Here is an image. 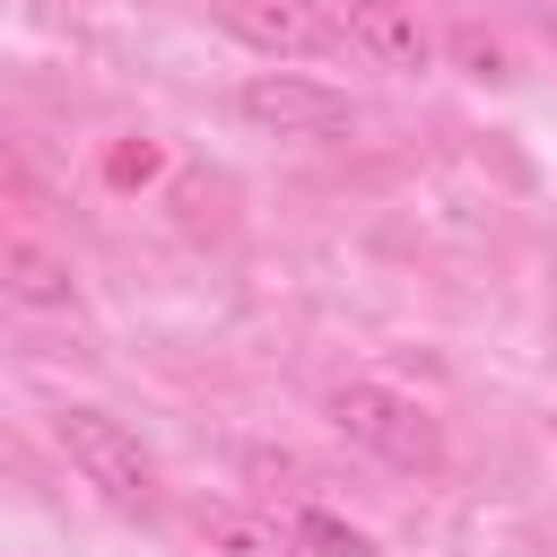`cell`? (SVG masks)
Wrapping results in <instances>:
<instances>
[{
	"label": "cell",
	"mask_w": 557,
	"mask_h": 557,
	"mask_svg": "<svg viewBox=\"0 0 557 557\" xmlns=\"http://www.w3.org/2000/svg\"><path fill=\"white\" fill-rule=\"evenodd\" d=\"M331 426H339L357 453L392 461V470H418V479L444 470V426H435V409L409 400V392H392V383H339V392H331Z\"/></svg>",
	"instance_id": "1"
},
{
	"label": "cell",
	"mask_w": 557,
	"mask_h": 557,
	"mask_svg": "<svg viewBox=\"0 0 557 557\" xmlns=\"http://www.w3.org/2000/svg\"><path fill=\"white\" fill-rule=\"evenodd\" d=\"M52 444L87 470V487H104L113 505H148L157 496V461H148V444L113 418V409H87V400H70V409H52Z\"/></svg>",
	"instance_id": "2"
},
{
	"label": "cell",
	"mask_w": 557,
	"mask_h": 557,
	"mask_svg": "<svg viewBox=\"0 0 557 557\" xmlns=\"http://www.w3.org/2000/svg\"><path fill=\"white\" fill-rule=\"evenodd\" d=\"M209 9H218V26L235 44H252L270 61H322L339 44V17L322 0H209Z\"/></svg>",
	"instance_id": "3"
},
{
	"label": "cell",
	"mask_w": 557,
	"mask_h": 557,
	"mask_svg": "<svg viewBox=\"0 0 557 557\" xmlns=\"http://www.w3.org/2000/svg\"><path fill=\"white\" fill-rule=\"evenodd\" d=\"M235 113H244L252 131L313 139V131H339V122H348V96L322 87V78H305V70H252V78L235 87Z\"/></svg>",
	"instance_id": "4"
},
{
	"label": "cell",
	"mask_w": 557,
	"mask_h": 557,
	"mask_svg": "<svg viewBox=\"0 0 557 557\" xmlns=\"http://www.w3.org/2000/svg\"><path fill=\"white\" fill-rule=\"evenodd\" d=\"M348 44L374 61V70H435V26L418 17V0H348Z\"/></svg>",
	"instance_id": "5"
},
{
	"label": "cell",
	"mask_w": 557,
	"mask_h": 557,
	"mask_svg": "<svg viewBox=\"0 0 557 557\" xmlns=\"http://www.w3.org/2000/svg\"><path fill=\"white\" fill-rule=\"evenodd\" d=\"M70 261L44 244V235H26V226H0V296H17V305H70Z\"/></svg>",
	"instance_id": "6"
},
{
	"label": "cell",
	"mask_w": 557,
	"mask_h": 557,
	"mask_svg": "<svg viewBox=\"0 0 557 557\" xmlns=\"http://www.w3.org/2000/svg\"><path fill=\"white\" fill-rule=\"evenodd\" d=\"M191 522H200V540H209V548H226V557H296V522H278V513L200 505Z\"/></svg>",
	"instance_id": "7"
},
{
	"label": "cell",
	"mask_w": 557,
	"mask_h": 557,
	"mask_svg": "<svg viewBox=\"0 0 557 557\" xmlns=\"http://www.w3.org/2000/svg\"><path fill=\"white\" fill-rule=\"evenodd\" d=\"M296 548H331V557H374V540L366 531H348L339 513H322V505H296Z\"/></svg>",
	"instance_id": "8"
},
{
	"label": "cell",
	"mask_w": 557,
	"mask_h": 557,
	"mask_svg": "<svg viewBox=\"0 0 557 557\" xmlns=\"http://www.w3.org/2000/svg\"><path fill=\"white\" fill-rule=\"evenodd\" d=\"M453 61H461L470 78H496V70H505V44L479 35V26H453Z\"/></svg>",
	"instance_id": "9"
},
{
	"label": "cell",
	"mask_w": 557,
	"mask_h": 557,
	"mask_svg": "<svg viewBox=\"0 0 557 557\" xmlns=\"http://www.w3.org/2000/svg\"><path fill=\"white\" fill-rule=\"evenodd\" d=\"M104 174H113V183H157L165 157H157V139H122V148L104 157Z\"/></svg>",
	"instance_id": "10"
},
{
	"label": "cell",
	"mask_w": 557,
	"mask_h": 557,
	"mask_svg": "<svg viewBox=\"0 0 557 557\" xmlns=\"http://www.w3.org/2000/svg\"><path fill=\"white\" fill-rule=\"evenodd\" d=\"M244 479H261V487H313V470L296 453H261V444L244 453Z\"/></svg>",
	"instance_id": "11"
},
{
	"label": "cell",
	"mask_w": 557,
	"mask_h": 557,
	"mask_svg": "<svg viewBox=\"0 0 557 557\" xmlns=\"http://www.w3.org/2000/svg\"><path fill=\"white\" fill-rule=\"evenodd\" d=\"M0 191H9V200H44V183H35V165L17 157V139H0Z\"/></svg>",
	"instance_id": "12"
}]
</instances>
